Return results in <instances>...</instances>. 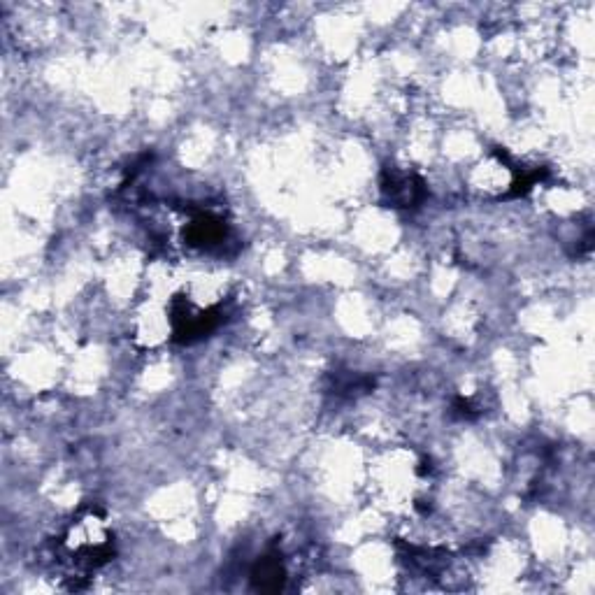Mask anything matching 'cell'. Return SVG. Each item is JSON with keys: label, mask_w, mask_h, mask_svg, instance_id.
<instances>
[{"label": "cell", "mask_w": 595, "mask_h": 595, "mask_svg": "<svg viewBox=\"0 0 595 595\" xmlns=\"http://www.w3.org/2000/svg\"><path fill=\"white\" fill-rule=\"evenodd\" d=\"M172 333H175V340L182 344H191L200 338H205L207 333H212L214 328L219 326L221 312L217 307L207 312L191 314V307L184 303L182 298L172 300Z\"/></svg>", "instance_id": "1"}, {"label": "cell", "mask_w": 595, "mask_h": 595, "mask_svg": "<svg viewBox=\"0 0 595 595\" xmlns=\"http://www.w3.org/2000/svg\"><path fill=\"white\" fill-rule=\"evenodd\" d=\"M382 191L393 207H419L426 198L424 179L389 168L382 175Z\"/></svg>", "instance_id": "2"}, {"label": "cell", "mask_w": 595, "mask_h": 595, "mask_svg": "<svg viewBox=\"0 0 595 595\" xmlns=\"http://www.w3.org/2000/svg\"><path fill=\"white\" fill-rule=\"evenodd\" d=\"M228 235V226L224 224V219L214 217L210 212H198L196 217L191 219L189 231H186V242L191 247H200V249H210L217 247L226 240Z\"/></svg>", "instance_id": "3"}, {"label": "cell", "mask_w": 595, "mask_h": 595, "mask_svg": "<svg viewBox=\"0 0 595 595\" xmlns=\"http://www.w3.org/2000/svg\"><path fill=\"white\" fill-rule=\"evenodd\" d=\"M284 582H286V570H284L282 556L268 554L254 565L252 584H254L256 591L277 593V591H282Z\"/></svg>", "instance_id": "4"}]
</instances>
